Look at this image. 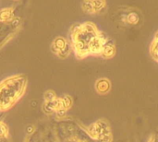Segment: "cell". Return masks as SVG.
Listing matches in <instances>:
<instances>
[{
  "mask_svg": "<svg viewBox=\"0 0 158 142\" xmlns=\"http://www.w3.org/2000/svg\"><path fill=\"white\" fill-rule=\"evenodd\" d=\"M68 43H69V41L66 38H64L62 36H58L52 43V46H51L52 51L57 55L60 51H62L67 46Z\"/></svg>",
  "mask_w": 158,
  "mask_h": 142,
  "instance_id": "4",
  "label": "cell"
},
{
  "mask_svg": "<svg viewBox=\"0 0 158 142\" xmlns=\"http://www.w3.org/2000/svg\"><path fill=\"white\" fill-rule=\"evenodd\" d=\"M96 90L99 92H106L110 89V82L106 79H101L96 82Z\"/></svg>",
  "mask_w": 158,
  "mask_h": 142,
  "instance_id": "8",
  "label": "cell"
},
{
  "mask_svg": "<svg viewBox=\"0 0 158 142\" xmlns=\"http://www.w3.org/2000/svg\"><path fill=\"white\" fill-rule=\"evenodd\" d=\"M151 55L158 62V31L156 33L151 44Z\"/></svg>",
  "mask_w": 158,
  "mask_h": 142,
  "instance_id": "9",
  "label": "cell"
},
{
  "mask_svg": "<svg viewBox=\"0 0 158 142\" xmlns=\"http://www.w3.org/2000/svg\"><path fill=\"white\" fill-rule=\"evenodd\" d=\"M72 49L78 58H84L89 55L88 46L91 41L100 32L97 26L90 21L76 23L70 28Z\"/></svg>",
  "mask_w": 158,
  "mask_h": 142,
  "instance_id": "1",
  "label": "cell"
},
{
  "mask_svg": "<svg viewBox=\"0 0 158 142\" xmlns=\"http://www.w3.org/2000/svg\"><path fill=\"white\" fill-rule=\"evenodd\" d=\"M15 1H18V0H15Z\"/></svg>",
  "mask_w": 158,
  "mask_h": 142,
  "instance_id": "10",
  "label": "cell"
},
{
  "mask_svg": "<svg viewBox=\"0 0 158 142\" xmlns=\"http://www.w3.org/2000/svg\"><path fill=\"white\" fill-rule=\"evenodd\" d=\"M116 54V46L115 43L113 42V40H111L110 38H108V40L106 41L103 52H102V56L105 58H111L115 55Z\"/></svg>",
  "mask_w": 158,
  "mask_h": 142,
  "instance_id": "5",
  "label": "cell"
},
{
  "mask_svg": "<svg viewBox=\"0 0 158 142\" xmlns=\"http://www.w3.org/2000/svg\"><path fill=\"white\" fill-rule=\"evenodd\" d=\"M27 79L22 75H16L4 79L0 83V103H10L16 102L23 94Z\"/></svg>",
  "mask_w": 158,
  "mask_h": 142,
  "instance_id": "2",
  "label": "cell"
},
{
  "mask_svg": "<svg viewBox=\"0 0 158 142\" xmlns=\"http://www.w3.org/2000/svg\"><path fill=\"white\" fill-rule=\"evenodd\" d=\"M93 14L102 13L106 8V0H90Z\"/></svg>",
  "mask_w": 158,
  "mask_h": 142,
  "instance_id": "7",
  "label": "cell"
},
{
  "mask_svg": "<svg viewBox=\"0 0 158 142\" xmlns=\"http://www.w3.org/2000/svg\"><path fill=\"white\" fill-rule=\"evenodd\" d=\"M141 20V17L136 11H130L127 14L122 15V21L127 25H137Z\"/></svg>",
  "mask_w": 158,
  "mask_h": 142,
  "instance_id": "3",
  "label": "cell"
},
{
  "mask_svg": "<svg viewBox=\"0 0 158 142\" xmlns=\"http://www.w3.org/2000/svg\"><path fill=\"white\" fill-rule=\"evenodd\" d=\"M14 18V7H5L0 10V22H11Z\"/></svg>",
  "mask_w": 158,
  "mask_h": 142,
  "instance_id": "6",
  "label": "cell"
}]
</instances>
